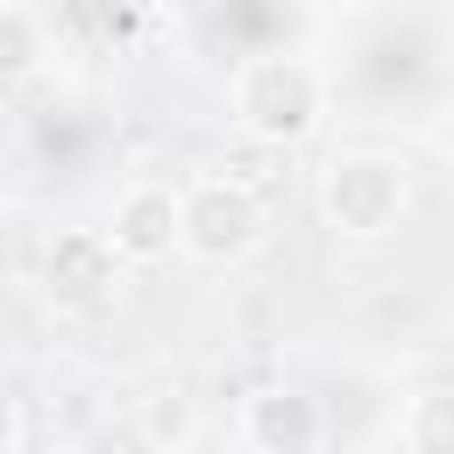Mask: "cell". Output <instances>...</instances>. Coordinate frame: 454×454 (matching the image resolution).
Listing matches in <instances>:
<instances>
[{"mask_svg": "<svg viewBox=\"0 0 454 454\" xmlns=\"http://www.w3.org/2000/svg\"><path fill=\"white\" fill-rule=\"evenodd\" d=\"M227 114L248 142L262 149H291L305 135H319L326 121V78L312 57L298 50H255L234 64V85H227Z\"/></svg>", "mask_w": 454, "mask_h": 454, "instance_id": "cell-1", "label": "cell"}, {"mask_svg": "<svg viewBox=\"0 0 454 454\" xmlns=\"http://www.w3.org/2000/svg\"><path fill=\"white\" fill-rule=\"evenodd\" d=\"M312 206L340 241H383V234H397V220L411 206V177L383 149H340L319 163Z\"/></svg>", "mask_w": 454, "mask_h": 454, "instance_id": "cell-2", "label": "cell"}, {"mask_svg": "<svg viewBox=\"0 0 454 454\" xmlns=\"http://www.w3.org/2000/svg\"><path fill=\"white\" fill-rule=\"evenodd\" d=\"M262 234H270L262 199H255L241 177H192V184H184V255H192V262L227 270V262L255 255Z\"/></svg>", "mask_w": 454, "mask_h": 454, "instance_id": "cell-3", "label": "cell"}, {"mask_svg": "<svg viewBox=\"0 0 454 454\" xmlns=\"http://www.w3.org/2000/svg\"><path fill=\"white\" fill-rule=\"evenodd\" d=\"M35 291H43V305L64 312V319H85V312L114 305V291H121V255H114L106 227H64V234H50L43 270H35Z\"/></svg>", "mask_w": 454, "mask_h": 454, "instance_id": "cell-4", "label": "cell"}, {"mask_svg": "<svg viewBox=\"0 0 454 454\" xmlns=\"http://www.w3.org/2000/svg\"><path fill=\"white\" fill-rule=\"evenodd\" d=\"M106 241H114L121 262H163L170 248H184V192H170L156 177H135L128 192H114Z\"/></svg>", "mask_w": 454, "mask_h": 454, "instance_id": "cell-5", "label": "cell"}, {"mask_svg": "<svg viewBox=\"0 0 454 454\" xmlns=\"http://www.w3.org/2000/svg\"><path fill=\"white\" fill-rule=\"evenodd\" d=\"M319 433H326V411L305 397V390H255L248 404H241V440L255 447V454H312L319 447Z\"/></svg>", "mask_w": 454, "mask_h": 454, "instance_id": "cell-6", "label": "cell"}, {"mask_svg": "<svg viewBox=\"0 0 454 454\" xmlns=\"http://www.w3.org/2000/svg\"><path fill=\"white\" fill-rule=\"evenodd\" d=\"M135 426H142V447H149V454H184V447L199 440V397H192L184 383H156V390L142 397Z\"/></svg>", "mask_w": 454, "mask_h": 454, "instance_id": "cell-7", "label": "cell"}, {"mask_svg": "<svg viewBox=\"0 0 454 454\" xmlns=\"http://www.w3.org/2000/svg\"><path fill=\"white\" fill-rule=\"evenodd\" d=\"M404 454H454V383H426L404 397Z\"/></svg>", "mask_w": 454, "mask_h": 454, "instance_id": "cell-8", "label": "cell"}, {"mask_svg": "<svg viewBox=\"0 0 454 454\" xmlns=\"http://www.w3.org/2000/svg\"><path fill=\"white\" fill-rule=\"evenodd\" d=\"M43 57H50V28H43V14L21 7V0H7V7H0V71H7V78H28Z\"/></svg>", "mask_w": 454, "mask_h": 454, "instance_id": "cell-9", "label": "cell"}, {"mask_svg": "<svg viewBox=\"0 0 454 454\" xmlns=\"http://www.w3.org/2000/svg\"><path fill=\"white\" fill-rule=\"evenodd\" d=\"M35 454H92V447H78V440H43Z\"/></svg>", "mask_w": 454, "mask_h": 454, "instance_id": "cell-10", "label": "cell"}, {"mask_svg": "<svg viewBox=\"0 0 454 454\" xmlns=\"http://www.w3.org/2000/svg\"><path fill=\"white\" fill-rule=\"evenodd\" d=\"M440 149H447V156H454V106H447V114H440Z\"/></svg>", "mask_w": 454, "mask_h": 454, "instance_id": "cell-11", "label": "cell"}, {"mask_svg": "<svg viewBox=\"0 0 454 454\" xmlns=\"http://www.w3.org/2000/svg\"><path fill=\"white\" fill-rule=\"evenodd\" d=\"M447 57H454V21H447Z\"/></svg>", "mask_w": 454, "mask_h": 454, "instance_id": "cell-12", "label": "cell"}]
</instances>
